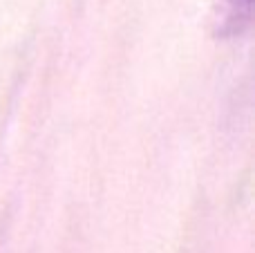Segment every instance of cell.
<instances>
[{"label": "cell", "mask_w": 255, "mask_h": 253, "mask_svg": "<svg viewBox=\"0 0 255 253\" xmlns=\"http://www.w3.org/2000/svg\"><path fill=\"white\" fill-rule=\"evenodd\" d=\"M253 0H215L211 11V31L215 38H238L251 25Z\"/></svg>", "instance_id": "6da1fadb"}]
</instances>
